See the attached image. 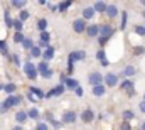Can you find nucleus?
<instances>
[{
	"mask_svg": "<svg viewBox=\"0 0 145 130\" xmlns=\"http://www.w3.org/2000/svg\"><path fill=\"white\" fill-rule=\"evenodd\" d=\"M120 83V76L115 74V73H106V76H103V85L108 86V88H113Z\"/></svg>",
	"mask_w": 145,
	"mask_h": 130,
	"instance_id": "1",
	"label": "nucleus"
},
{
	"mask_svg": "<svg viewBox=\"0 0 145 130\" xmlns=\"http://www.w3.org/2000/svg\"><path fill=\"white\" fill-rule=\"evenodd\" d=\"M86 27H88V22L84 20V19H74L72 20V31L76 34H84L86 32Z\"/></svg>",
	"mask_w": 145,
	"mask_h": 130,
	"instance_id": "2",
	"label": "nucleus"
},
{
	"mask_svg": "<svg viewBox=\"0 0 145 130\" xmlns=\"http://www.w3.org/2000/svg\"><path fill=\"white\" fill-rule=\"evenodd\" d=\"M24 73H25V76H27L29 79H36L37 76H39V73H37V69H36V64H32L31 61H25V64H24Z\"/></svg>",
	"mask_w": 145,
	"mask_h": 130,
	"instance_id": "3",
	"label": "nucleus"
},
{
	"mask_svg": "<svg viewBox=\"0 0 145 130\" xmlns=\"http://www.w3.org/2000/svg\"><path fill=\"white\" fill-rule=\"evenodd\" d=\"M88 81H89L91 88H93V86H98V85H103V74L98 73V71H93V73H89Z\"/></svg>",
	"mask_w": 145,
	"mask_h": 130,
	"instance_id": "4",
	"label": "nucleus"
},
{
	"mask_svg": "<svg viewBox=\"0 0 145 130\" xmlns=\"http://www.w3.org/2000/svg\"><path fill=\"white\" fill-rule=\"evenodd\" d=\"M113 34H115V29H113L111 24H100V35H101V37L111 39Z\"/></svg>",
	"mask_w": 145,
	"mask_h": 130,
	"instance_id": "5",
	"label": "nucleus"
},
{
	"mask_svg": "<svg viewBox=\"0 0 145 130\" xmlns=\"http://www.w3.org/2000/svg\"><path fill=\"white\" fill-rule=\"evenodd\" d=\"M95 118H96V115H95V112H93L91 108H84V110L81 112V122H83V123H91Z\"/></svg>",
	"mask_w": 145,
	"mask_h": 130,
	"instance_id": "6",
	"label": "nucleus"
},
{
	"mask_svg": "<svg viewBox=\"0 0 145 130\" xmlns=\"http://www.w3.org/2000/svg\"><path fill=\"white\" fill-rule=\"evenodd\" d=\"M66 91V86L64 85H57V86H54V88H51L47 93H46V97L44 98H52V97H61L63 93Z\"/></svg>",
	"mask_w": 145,
	"mask_h": 130,
	"instance_id": "7",
	"label": "nucleus"
},
{
	"mask_svg": "<svg viewBox=\"0 0 145 130\" xmlns=\"http://www.w3.org/2000/svg\"><path fill=\"white\" fill-rule=\"evenodd\" d=\"M86 58V53L84 51H72V53H69V56H68V61L69 63H76V61H83Z\"/></svg>",
	"mask_w": 145,
	"mask_h": 130,
	"instance_id": "8",
	"label": "nucleus"
},
{
	"mask_svg": "<svg viewBox=\"0 0 145 130\" xmlns=\"http://www.w3.org/2000/svg\"><path fill=\"white\" fill-rule=\"evenodd\" d=\"M76 118H78V113H76L74 110H68V112L63 113V123H64V125H66V123H74Z\"/></svg>",
	"mask_w": 145,
	"mask_h": 130,
	"instance_id": "9",
	"label": "nucleus"
},
{
	"mask_svg": "<svg viewBox=\"0 0 145 130\" xmlns=\"http://www.w3.org/2000/svg\"><path fill=\"white\" fill-rule=\"evenodd\" d=\"M86 35L88 37H98L100 35V24H88V27H86Z\"/></svg>",
	"mask_w": 145,
	"mask_h": 130,
	"instance_id": "10",
	"label": "nucleus"
},
{
	"mask_svg": "<svg viewBox=\"0 0 145 130\" xmlns=\"http://www.w3.org/2000/svg\"><path fill=\"white\" fill-rule=\"evenodd\" d=\"M20 101H22V97L12 95V97H7V100L3 101V105H5L7 108H12V106H17V105H20Z\"/></svg>",
	"mask_w": 145,
	"mask_h": 130,
	"instance_id": "11",
	"label": "nucleus"
},
{
	"mask_svg": "<svg viewBox=\"0 0 145 130\" xmlns=\"http://www.w3.org/2000/svg\"><path fill=\"white\" fill-rule=\"evenodd\" d=\"M95 15H96V12L93 10V7H86V9H83V15H81V19H84V20L88 22V20H93Z\"/></svg>",
	"mask_w": 145,
	"mask_h": 130,
	"instance_id": "12",
	"label": "nucleus"
},
{
	"mask_svg": "<svg viewBox=\"0 0 145 130\" xmlns=\"http://www.w3.org/2000/svg\"><path fill=\"white\" fill-rule=\"evenodd\" d=\"M133 88H135V85H133V81H132V79H123V81L120 83V90H121V91H125V93L132 91Z\"/></svg>",
	"mask_w": 145,
	"mask_h": 130,
	"instance_id": "13",
	"label": "nucleus"
},
{
	"mask_svg": "<svg viewBox=\"0 0 145 130\" xmlns=\"http://www.w3.org/2000/svg\"><path fill=\"white\" fill-rule=\"evenodd\" d=\"M106 7H108V5H106L105 2H101V0H98V2L93 3V10H95L96 14H105V12H106Z\"/></svg>",
	"mask_w": 145,
	"mask_h": 130,
	"instance_id": "14",
	"label": "nucleus"
},
{
	"mask_svg": "<svg viewBox=\"0 0 145 130\" xmlns=\"http://www.w3.org/2000/svg\"><path fill=\"white\" fill-rule=\"evenodd\" d=\"M54 54H56V49L52 47V46H49L46 51H42V58H44V61L47 63V61H51L52 58H54Z\"/></svg>",
	"mask_w": 145,
	"mask_h": 130,
	"instance_id": "15",
	"label": "nucleus"
},
{
	"mask_svg": "<svg viewBox=\"0 0 145 130\" xmlns=\"http://www.w3.org/2000/svg\"><path fill=\"white\" fill-rule=\"evenodd\" d=\"M15 120H17V123H19V125L25 123V122L29 120V117H27V112H24V110H19V112L15 113Z\"/></svg>",
	"mask_w": 145,
	"mask_h": 130,
	"instance_id": "16",
	"label": "nucleus"
},
{
	"mask_svg": "<svg viewBox=\"0 0 145 130\" xmlns=\"http://www.w3.org/2000/svg\"><path fill=\"white\" fill-rule=\"evenodd\" d=\"M91 93H93V95H95V97H103V95H105V93H106V86H105V85H98V86H93V88H91Z\"/></svg>",
	"mask_w": 145,
	"mask_h": 130,
	"instance_id": "17",
	"label": "nucleus"
},
{
	"mask_svg": "<svg viewBox=\"0 0 145 130\" xmlns=\"http://www.w3.org/2000/svg\"><path fill=\"white\" fill-rule=\"evenodd\" d=\"M64 86H66V90H72V91H74V90L79 86V83H78L74 78L68 76V78H66V81H64Z\"/></svg>",
	"mask_w": 145,
	"mask_h": 130,
	"instance_id": "18",
	"label": "nucleus"
},
{
	"mask_svg": "<svg viewBox=\"0 0 145 130\" xmlns=\"http://www.w3.org/2000/svg\"><path fill=\"white\" fill-rule=\"evenodd\" d=\"M135 73H137L135 66L127 64L125 66V69H123V73H121V76H125V78H132V76H135Z\"/></svg>",
	"mask_w": 145,
	"mask_h": 130,
	"instance_id": "19",
	"label": "nucleus"
},
{
	"mask_svg": "<svg viewBox=\"0 0 145 130\" xmlns=\"http://www.w3.org/2000/svg\"><path fill=\"white\" fill-rule=\"evenodd\" d=\"M118 12H120V10H118V7H116V5H108L105 14H106V17H110V19H115V17L118 15Z\"/></svg>",
	"mask_w": 145,
	"mask_h": 130,
	"instance_id": "20",
	"label": "nucleus"
},
{
	"mask_svg": "<svg viewBox=\"0 0 145 130\" xmlns=\"http://www.w3.org/2000/svg\"><path fill=\"white\" fill-rule=\"evenodd\" d=\"M29 93H32L37 100H42V98L46 97V93H44L40 88H37V86H31V88H29Z\"/></svg>",
	"mask_w": 145,
	"mask_h": 130,
	"instance_id": "21",
	"label": "nucleus"
},
{
	"mask_svg": "<svg viewBox=\"0 0 145 130\" xmlns=\"http://www.w3.org/2000/svg\"><path fill=\"white\" fill-rule=\"evenodd\" d=\"M15 90H17V85H15V83H7V85H3V91H5L8 97H12V95L15 93Z\"/></svg>",
	"mask_w": 145,
	"mask_h": 130,
	"instance_id": "22",
	"label": "nucleus"
},
{
	"mask_svg": "<svg viewBox=\"0 0 145 130\" xmlns=\"http://www.w3.org/2000/svg\"><path fill=\"white\" fill-rule=\"evenodd\" d=\"M121 117H123L125 122H130V123H132V120H135V112H133V110H125V112L121 113Z\"/></svg>",
	"mask_w": 145,
	"mask_h": 130,
	"instance_id": "23",
	"label": "nucleus"
},
{
	"mask_svg": "<svg viewBox=\"0 0 145 130\" xmlns=\"http://www.w3.org/2000/svg\"><path fill=\"white\" fill-rule=\"evenodd\" d=\"M71 5H72L71 0H66V2H59V3H57V12H63V14H64V12H66V10L71 7Z\"/></svg>",
	"mask_w": 145,
	"mask_h": 130,
	"instance_id": "24",
	"label": "nucleus"
},
{
	"mask_svg": "<svg viewBox=\"0 0 145 130\" xmlns=\"http://www.w3.org/2000/svg\"><path fill=\"white\" fill-rule=\"evenodd\" d=\"M36 69H37V73H39V74H42V73H46V71L49 69V64H47L46 61H40V63L36 66Z\"/></svg>",
	"mask_w": 145,
	"mask_h": 130,
	"instance_id": "25",
	"label": "nucleus"
},
{
	"mask_svg": "<svg viewBox=\"0 0 145 130\" xmlns=\"http://www.w3.org/2000/svg\"><path fill=\"white\" fill-rule=\"evenodd\" d=\"M132 53H133V56H144L145 54V47L144 46H133Z\"/></svg>",
	"mask_w": 145,
	"mask_h": 130,
	"instance_id": "26",
	"label": "nucleus"
},
{
	"mask_svg": "<svg viewBox=\"0 0 145 130\" xmlns=\"http://www.w3.org/2000/svg\"><path fill=\"white\" fill-rule=\"evenodd\" d=\"M29 17H31V14H29V10H25V9H22V10H20V14H19V20H20V22L24 24V22H25V20H27Z\"/></svg>",
	"mask_w": 145,
	"mask_h": 130,
	"instance_id": "27",
	"label": "nucleus"
},
{
	"mask_svg": "<svg viewBox=\"0 0 145 130\" xmlns=\"http://www.w3.org/2000/svg\"><path fill=\"white\" fill-rule=\"evenodd\" d=\"M3 20H5V27H12V17H10V12L8 10H5L3 12Z\"/></svg>",
	"mask_w": 145,
	"mask_h": 130,
	"instance_id": "28",
	"label": "nucleus"
},
{
	"mask_svg": "<svg viewBox=\"0 0 145 130\" xmlns=\"http://www.w3.org/2000/svg\"><path fill=\"white\" fill-rule=\"evenodd\" d=\"M37 29H39L40 32H46V29H47V20H46V19H39V20H37Z\"/></svg>",
	"mask_w": 145,
	"mask_h": 130,
	"instance_id": "29",
	"label": "nucleus"
},
{
	"mask_svg": "<svg viewBox=\"0 0 145 130\" xmlns=\"http://www.w3.org/2000/svg\"><path fill=\"white\" fill-rule=\"evenodd\" d=\"M34 46H36V44H34V42H32V39H29V37H25V39H24V42H22V47H24V49H27V51H31Z\"/></svg>",
	"mask_w": 145,
	"mask_h": 130,
	"instance_id": "30",
	"label": "nucleus"
},
{
	"mask_svg": "<svg viewBox=\"0 0 145 130\" xmlns=\"http://www.w3.org/2000/svg\"><path fill=\"white\" fill-rule=\"evenodd\" d=\"M12 27L15 29V32H22V29H24V24H22L19 19H15V20L12 22Z\"/></svg>",
	"mask_w": 145,
	"mask_h": 130,
	"instance_id": "31",
	"label": "nucleus"
},
{
	"mask_svg": "<svg viewBox=\"0 0 145 130\" xmlns=\"http://www.w3.org/2000/svg\"><path fill=\"white\" fill-rule=\"evenodd\" d=\"M40 56H42V49L37 47V46H34V47L31 49V58H40Z\"/></svg>",
	"mask_w": 145,
	"mask_h": 130,
	"instance_id": "32",
	"label": "nucleus"
},
{
	"mask_svg": "<svg viewBox=\"0 0 145 130\" xmlns=\"http://www.w3.org/2000/svg\"><path fill=\"white\" fill-rule=\"evenodd\" d=\"M39 115H40V113H39V110H37V108H31V110L27 112V117H29V118H32V120H37V118H39Z\"/></svg>",
	"mask_w": 145,
	"mask_h": 130,
	"instance_id": "33",
	"label": "nucleus"
},
{
	"mask_svg": "<svg viewBox=\"0 0 145 130\" xmlns=\"http://www.w3.org/2000/svg\"><path fill=\"white\" fill-rule=\"evenodd\" d=\"M24 39H25V37H24V34H22V32H15V34H14V42L22 44V42H24Z\"/></svg>",
	"mask_w": 145,
	"mask_h": 130,
	"instance_id": "34",
	"label": "nucleus"
},
{
	"mask_svg": "<svg viewBox=\"0 0 145 130\" xmlns=\"http://www.w3.org/2000/svg\"><path fill=\"white\" fill-rule=\"evenodd\" d=\"M133 31H135V34H137L138 37H144V35H145V27H144V26H135V29H133Z\"/></svg>",
	"mask_w": 145,
	"mask_h": 130,
	"instance_id": "35",
	"label": "nucleus"
},
{
	"mask_svg": "<svg viewBox=\"0 0 145 130\" xmlns=\"http://www.w3.org/2000/svg\"><path fill=\"white\" fill-rule=\"evenodd\" d=\"M39 39H40V42H47L49 44V39H51V34L47 32H40V35H39Z\"/></svg>",
	"mask_w": 145,
	"mask_h": 130,
	"instance_id": "36",
	"label": "nucleus"
},
{
	"mask_svg": "<svg viewBox=\"0 0 145 130\" xmlns=\"http://www.w3.org/2000/svg\"><path fill=\"white\" fill-rule=\"evenodd\" d=\"M127 19H128V14L127 12H121V24H120V29L121 31L127 27Z\"/></svg>",
	"mask_w": 145,
	"mask_h": 130,
	"instance_id": "37",
	"label": "nucleus"
},
{
	"mask_svg": "<svg viewBox=\"0 0 145 130\" xmlns=\"http://www.w3.org/2000/svg\"><path fill=\"white\" fill-rule=\"evenodd\" d=\"M12 7H15V9H24V7H25V2H24V0H14V2H12Z\"/></svg>",
	"mask_w": 145,
	"mask_h": 130,
	"instance_id": "38",
	"label": "nucleus"
},
{
	"mask_svg": "<svg viewBox=\"0 0 145 130\" xmlns=\"http://www.w3.org/2000/svg\"><path fill=\"white\" fill-rule=\"evenodd\" d=\"M96 58H98V59H100V63H101L103 59H106V51H105V49H100V51L96 53Z\"/></svg>",
	"mask_w": 145,
	"mask_h": 130,
	"instance_id": "39",
	"label": "nucleus"
},
{
	"mask_svg": "<svg viewBox=\"0 0 145 130\" xmlns=\"http://www.w3.org/2000/svg\"><path fill=\"white\" fill-rule=\"evenodd\" d=\"M108 41H110V39H106V37H101V35H98V44L101 46V49H103V47L108 44Z\"/></svg>",
	"mask_w": 145,
	"mask_h": 130,
	"instance_id": "40",
	"label": "nucleus"
},
{
	"mask_svg": "<svg viewBox=\"0 0 145 130\" xmlns=\"http://www.w3.org/2000/svg\"><path fill=\"white\" fill-rule=\"evenodd\" d=\"M120 130H132V123H130V122H125V120H123V122L120 123Z\"/></svg>",
	"mask_w": 145,
	"mask_h": 130,
	"instance_id": "41",
	"label": "nucleus"
},
{
	"mask_svg": "<svg viewBox=\"0 0 145 130\" xmlns=\"http://www.w3.org/2000/svg\"><path fill=\"white\" fill-rule=\"evenodd\" d=\"M52 74H54V71H52V69H51V68H49V69H47V71H46V73H42V74H40V76H42V78H44V79H49V78H52Z\"/></svg>",
	"mask_w": 145,
	"mask_h": 130,
	"instance_id": "42",
	"label": "nucleus"
},
{
	"mask_svg": "<svg viewBox=\"0 0 145 130\" xmlns=\"http://www.w3.org/2000/svg\"><path fill=\"white\" fill-rule=\"evenodd\" d=\"M36 130H49V125H47L46 122H39L37 127H36Z\"/></svg>",
	"mask_w": 145,
	"mask_h": 130,
	"instance_id": "43",
	"label": "nucleus"
},
{
	"mask_svg": "<svg viewBox=\"0 0 145 130\" xmlns=\"http://www.w3.org/2000/svg\"><path fill=\"white\" fill-rule=\"evenodd\" d=\"M10 59L14 61V64H15V66H20V58H19L17 54H14V56H10Z\"/></svg>",
	"mask_w": 145,
	"mask_h": 130,
	"instance_id": "44",
	"label": "nucleus"
},
{
	"mask_svg": "<svg viewBox=\"0 0 145 130\" xmlns=\"http://www.w3.org/2000/svg\"><path fill=\"white\" fill-rule=\"evenodd\" d=\"M74 95H76V97H83V95H84V91H83V88H81V86H78V88H76V90H74Z\"/></svg>",
	"mask_w": 145,
	"mask_h": 130,
	"instance_id": "45",
	"label": "nucleus"
},
{
	"mask_svg": "<svg viewBox=\"0 0 145 130\" xmlns=\"http://www.w3.org/2000/svg\"><path fill=\"white\" fill-rule=\"evenodd\" d=\"M46 118H47V122H49V123H52V122H54V115H52L51 112H47V113H46Z\"/></svg>",
	"mask_w": 145,
	"mask_h": 130,
	"instance_id": "46",
	"label": "nucleus"
},
{
	"mask_svg": "<svg viewBox=\"0 0 145 130\" xmlns=\"http://www.w3.org/2000/svg\"><path fill=\"white\" fill-rule=\"evenodd\" d=\"M7 112H8V108H7L3 103H0V113H7Z\"/></svg>",
	"mask_w": 145,
	"mask_h": 130,
	"instance_id": "47",
	"label": "nucleus"
},
{
	"mask_svg": "<svg viewBox=\"0 0 145 130\" xmlns=\"http://www.w3.org/2000/svg\"><path fill=\"white\" fill-rule=\"evenodd\" d=\"M52 125H54V129H61V127H63V123H61V122H57V120H54V122H52Z\"/></svg>",
	"mask_w": 145,
	"mask_h": 130,
	"instance_id": "48",
	"label": "nucleus"
},
{
	"mask_svg": "<svg viewBox=\"0 0 145 130\" xmlns=\"http://www.w3.org/2000/svg\"><path fill=\"white\" fill-rule=\"evenodd\" d=\"M49 9H51V12H57V5H54V3H49Z\"/></svg>",
	"mask_w": 145,
	"mask_h": 130,
	"instance_id": "49",
	"label": "nucleus"
},
{
	"mask_svg": "<svg viewBox=\"0 0 145 130\" xmlns=\"http://www.w3.org/2000/svg\"><path fill=\"white\" fill-rule=\"evenodd\" d=\"M27 98H29L31 101H39V100H37V98L34 97V95H32V93H27Z\"/></svg>",
	"mask_w": 145,
	"mask_h": 130,
	"instance_id": "50",
	"label": "nucleus"
},
{
	"mask_svg": "<svg viewBox=\"0 0 145 130\" xmlns=\"http://www.w3.org/2000/svg\"><path fill=\"white\" fill-rule=\"evenodd\" d=\"M3 47H7V42H5L3 39H0V51H2Z\"/></svg>",
	"mask_w": 145,
	"mask_h": 130,
	"instance_id": "51",
	"label": "nucleus"
},
{
	"mask_svg": "<svg viewBox=\"0 0 145 130\" xmlns=\"http://www.w3.org/2000/svg\"><path fill=\"white\" fill-rule=\"evenodd\" d=\"M101 66H103V68L110 66V61H108V59H103V61H101Z\"/></svg>",
	"mask_w": 145,
	"mask_h": 130,
	"instance_id": "52",
	"label": "nucleus"
},
{
	"mask_svg": "<svg viewBox=\"0 0 145 130\" xmlns=\"http://www.w3.org/2000/svg\"><path fill=\"white\" fill-rule=\"evenodd\" d=\"M140 112H144V113H145V101L140 103Z\"/></svg>",
	"mask_w": 145,
	"mask_h": 130,
	"instance_id": "53",
	"label": "nucleus"
},
{
	"mask_svg": "<svg viewBox=\"0 0 145 130\" xmlns=\"http://www.w3.org/2000/svg\"><path fill=\"white\" fill-rule=\"evenodd\" d=\"M12 130H24V129H22V125H15Z\"/></svg>",
	"mask_w": 145,
	"mask_h": 130,
	"instance_id": "54",
	"label": "nucleus"
},
{
	"mask_svg": "<svg viewBox=\"0 0 145 130\" xmlns=\"http://www.w3.org/2000/svg\"><path fill=\"white\" fill-rule=\"evenodd\" d=\"M140 130H145V122L142 123V127H140Z\"/></svg>",
	"mask_w": 145,
	"mask_h": 130,
	"instance_id": "55",
	"label": "nucleus"
},
{
	"mask_svg": "<svg viewBox=\"0 0 145 130\" xmlns=\"http://www.w3.org/2000/svg\"><path fill=\"white\" fill-rule=\"evenodd\" d=\"M2 90H3V85H2V83H0V91H2Z\"/></svg>",
	"mask_w": 145,
	"mask_h": 130,
	"instance_id": "56",
	"label": "nucleus"
},
{
	"mask_svg": "<svg viewBox=\"0 0 145 130\" xmlns=\"http://www.w3.org/2000/svg\"><path fill=\"white\" fill-rule=\"evenodd\" d=\"M142 17H144V19H145V10H144V12H142Z\"/></svg>",
	"mask_w": 145,
	"mask_h": 130,
	"instance_id": "57",
	"label": "nucleus"
},
{
	"mask_svg": "<svg viewBox=\"0 0 145 130\" xmlns=\"http://www.w3.org/2000/svg\"><path fill=\"white\" fill-rule=\"evenodd\" d=\"M142 5H144V7H145V0H142Z\"/></svg>",
	"mask_w": 145,
	"mask_h": 130,
	"instance_id": "58",
	"label": "nucleus"
},
{
	"mask_svg": "<svg viewBox=\"0 0 145 130\" xmlns=\"http://www.w3.org/2000/svg\"><path fill=\"white\" fill-rule=\"evenodd\" d=\"M144 101H145V95H144Z\"/></svg>",
	"mask_w": 145,
	"mask_h": 130,
	"instance_id": "59",
	"label": "nucleus"
},
{
	"mask_svg": "<svg viewBox=\"0 0 145 130\" xmlns=\"http://www.w3.org/2000/svg\"><path fill=\"white\" fill-rule=\"evenodd\" d=\"M144 27H145V26H144Z\"/></svg>",
	"mask_w": 145,
	"mask_h": 130,
	"instance_id": "60",
	"label": "nucleus"
}]
</instances>
